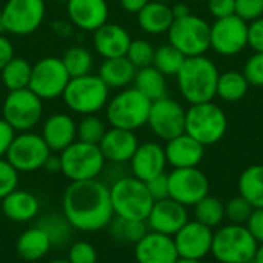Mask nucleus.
Masks as SVG:
<instances>
[{"label":"nucleus","instance_id":"47","mask_svg":"<svg viewBox=\"0 0 263 263\" xmlns=\"http://www.w3.org/2000/svg\"><path fill=\"white\" fill-rule=\"evenodd\" d=\"M206 6L214 20L236 14V0H206Z\"/></svg>","mask_w":263,"mask_h":263},{"label":"nucleus","instance_id":"52","mask_svg":"<svg viewBox=\"0 0 263 263\" xmlns=\"http://www.w3.org/2000/svg\"><path fill=\"white\" fill-rule=\"evenodd\" d=\"M149 0H119L120 6L123 8V11L129 12V14H139L140 9L148 3Z\"/></svg>","mask_w":263,"mask_h":263},{"label":"nucleus","instance_id":"57","mask_svg":"<svg viewBox=\"0 0 263 263\" xmlns=\"http://www.w3.org/2000/svg\"><path fill=\"white\" fill-rule=\"evenodd\" d=\"M176 263H203L202 260H196V259H183V257H179Z\"/></svg>","mask_w":263,"mask_h":263},{"label":"nucleus","instance_id":"36","mask_svg":"<svg viewBox=\"0 0 263 263\" xmlns=\"http://www.w3.org/2000/svg\"><path fill=\"white\" fill-rule=\"evenodd\" d=\"M69 77H80L91 74L94 68V55L92 52L82 45H74L65 51V54L60 57Z\"/></svg>","mask_w":263,"mask_h":263},{"label":"nucleus","instance_id":"19","mask_svg":"<svg viewBox=\"0 0 263 263\" xmlns=\"http://www.w3.org/2000/svg\"><path fill=\"white\" fill-rule=\"evenodd\" d=\"M166 154L165 148L159 142L139 143L134 156L129 160L131 176L142 182H148L163 173H166Z\"/></svg>","mask_w":263,"mask_h":263},{"label":"nucleus","instance_id":"35","mask_svg":"<svg viewBox=\"0 0 263 263\" xmlns=\"http://www.w3.org/2000/svg\"><path fill=\"white\" fill-rule=\"evenodd\" d=\"M193 208L194 220L203 223L211 230H216L225 223V202H222L219 197L208 194Z\"/></svg>","mask_w":263,"mask_h":263},{"label":"nucleus","instance_id":"14","mask_svg":"<svg viewBox=\"0 0 263 263\" xmlns=\"http://www.w3.org/2000/svg\"><path fill=\"white\" fill-rule=\"evenodd\" d=\"M210 46L222 57H234L248 46V22L239 15L216 18L210 26Z\"/></svg>","mask_w":263,"mask_h":263},{"label":"nucleus","instance_id":"5","mask_svg":"<svg viewBox=\"0 0 263 263\" xmlns=\"http://www.w3.org/2000/svg\"><path fill=\"white\" fill-rule=\"evenodd\" d=\"M185 133L205 148L216 145L228 133V116L214 100L190 105L185 116Z\"/></svg>","mask_w":263,"mask_h":263},{"label":"nucleus","instance_id":"23","mask_svg":"<svg viewBox=\"0 0 263 263\" xmlns=\"http://www.w3.org/2000/svg\"><path fill=\"white\" fill-rule=\"evenodd\" d=\"M40 136L51 153L59 154L77 140V123L66 112H55L45 119Z\"/></svg>","mask_w":263,"mask_h":263},{"label":"nucleus","instance_id":"63","mask_svg":"<svg viewBox=\"0 0 263 263\" xmlns=\"http://www.w3.org/2000/svg\"><path fill=\"white\" fill-rule=\"evenodd\" d=\"M216 263H225V262H216Z\"/></svg>","mask_w":263,"mask_h":263},{"label":"nucleus","instance_id":"11","mask_svg":"<svg viewBox=\"0 0 263 263\" xmlns=\"http://www.w3.org/2000/svg\"><path fill=\"white\" fill-rule=\"evenodd\" d=\"M46 15L45 0H6L0 11L2 28L12 35L35 32Z\"/></svg>","mask_w":263,"mask_h":263},{"label":"nucleus","instance_id":"13","mask_svg":"<svg viewBox=\"0 0 263 263\" xmlns=\"http://www.w3.org/2000/svg\"><path fill=\"white\" fill-rule=\"evenodd\" d=\"M69 80L62 59L48 55L32 65L28 88L42 100H54L62 97Z\"/></svg>","mask_w":263,"mask_h":263},{"label":"nucleus","instance_id":"17","mask_svg":"<svg viewBox=\"0 0 263 263\" xmlns=\"http://www.w3.org/2000/svg\"><path fill=\"white\" fill-rule=\"evenodd\" d=\"M214 230L197 220H188L176 236H173L179 257L203 260L211 254Z\"/></svg>","mask_w":263,"mask_h":263},{"label":"nucleus","instance_id":"25","mask_svg":"<svg viewBox=\"0 0 263 263\" xmlns=\"http://www.w3.org/2000/svg\"><path fill=\"white\" fill-rule=\"evenodd\" d=\"M163 148L166 154V162L173 170L196 168L202 163L205 157V146L186 133L168 140Z\"/></svg>","mask_w":263,"mask_h":263},{"label":"nucleus","instance_id":"10","mask_svg":"<svg viewBox=\"0 0 263 263\" xmlns=\"http://www.w3.org/2000/svg\"><path fill=\"white\" fill-rule=\"evenodd\" d=\"M43 100L29 88L8 91L2 105V119L15 131H32L42 120Z\"/></svg>","mask_w":263,"mask_h":263},{"label":"nucleus","instance_id":"6","mask_svg":"<svg viewBox=\"0 0 263 263\" xmlns=\"http://www.w3.org/2000/svg\"><path fill=\"white\" fill-rule=\"evenodd\" d=\"M259 243L245 225L223 223L214 230L211 254L216 262L251 263Z\"/></svg>","mask_w":263,"mask_h":263},{"label":"nucleus","instance_id":"55","mask_svg":"<svg viewBox=\"0 0 263 263\" xmlns=\"http://www.w3.org/2000/svg\"><path fill=\"white\" fill-rule=\"evenodd\" d=\"M171 8H173L174 18H180V17H185V15L191 14L190 6H188L186 3H182V2H179V3H176V5H173Z\"/></svg>","mask_w":263,"mask_h":263},{"label":"nucleus","instance_id":"28","mask_svg":"<svg viewBox=\"0 0 263 263\" xmlns=\"http://www.w3.org/2000/svg\"><path fill=\"white\" fill-rule=\"evenodd\" d=\"M136 72L137 68L126 59V55H123L116 59H103L97 76L109 89L120 91L133 85Z\"/></svg>","mask_w":263,"mask_h":263},{"label":"nucleus","instance_id":"2","mask_svg":"<svg viewBox=\"0 0 263 263\" xmlns=\"http://www.w3.org/2000/svg\"><path fill=\"white\" fill-rule=\"evenodd\" d=\"M219 74V68L210 57H186L176 76L180 96L190 105L214 100Z\"/></svg>","mask_w":263,"mask_h":263},{"label":"nucleus","instance_id":"50","mask_svg":"<svg viewBox=\"0 0 263 263\" xmlns=\"http://www.w3.org/2000/svg\"><path fill=\"white\" fill-rule=\"evenodd\" d=\"M15 134L17 133L0 117V159H5Z\"/></svg>","mask_w":263,"mask_h":263},{"label":"nucleus","instance_id":"27","mask_svg":"<svg viewBox=\"0 0 263 263\" xmlns=\"http://www.w3.org/2000/svg\"><path fill=\"white\" fill-rule=\"evenodd\" d=\"M174 22L173 8L170 3L149 0L137 14L139 28L151 35L166 34Z\"/></svg>","mask_w":263,"mask_h":263},{"label":"nucleus","instance_id":"26","mask_svg":"<svg viewBox=\"0 0 263 263\" xmlns=\"http://www.w3.org/2000/svg\"><path fill=\"white\" fill-rule=\"evenodd\" d=\"M2 211L5 217L15 223L31 222L40 214V202L39 199L25 190H14L5 199L0 200Z\"/></svg>","mask_w":263,"mask_h":263},{"label":"nucleus","instance_id":"32","mask_svg":"<svg viewBox=\"0 0 263 263\" xmlns=\"http://www.w3.org/2000/svg\"><path fill=\"white\" fill-rule=\"evenodd\" d=\"M237 190L253 208H263V165L256 163L245 168L237 182Z\"/></svg>","mask_w":263,"mask_h":263},{"label":"nucleus","instance_id":"62","mask_svg":"<svg viewBox=\"0 0 263 263\" xmlns=\"http://www.w3.org/2000/svg\"><path fill=\"white\" fill-rule=\"evenodd\" d=\"M57 2H65V3H66V2H68V0H57Z\"/></svg>","mask_w":263,"mask_h":263},{"label":"nucleus","instance_id":"60","mask_svg":"<svg viewBox=\"0 0 263 263\" xmlns=\"http://www.w3.org/2000/svg\"><path fill=\"white\" fill-rule=\"evenodd\" d=\"M3 31V28H2V20H0V32Z\"/></svg>","mask_w":263,"mask_h":263},{"label":"nucleus","instance_id":"53","mask_svg":"<svg viewBox=\"0 0 263 263\" xmlns=\"http://www.w3.org/2000/svg\"><path fill=\"white\" fill-rule=\"evenodd\" d=\"M52 29H54V32L57 34V35H60V37H68V35H71V32H72V29H74V25L71 23V22H54V25H52Z\"/></svg>","mask_w":263,"mask_h":263},{"label":"nucleus","instance_id":"20","mask_svg":"<svg viewBox=\"0 0 263 263\" xmlns=\"http://www.w3.org/2000/svg\"><path fill=\"white\" fill-rule=\"evenodd\" d=\"M66 14L74 28L94 32L109 18V6L106 0H68Z\"/></svg>","mask_w":263,"mask_h":263},{"label":"nucleus","instance_id":"51","mask_svg":"<svg viewBox=\"0 0 263 263\" xmlns=\"http://www.w3.org/2000/svg\"><path fill=\"white\" fill-rule=\"evenodd\" d=\"M14 55H15V54H14V45H12V42H11L8 37H5V35L0 34V69H2Z\"/></svg>","mask_w":263,"mask_h":263},{"label":"nucleus","instance_id":"61","mask_svg":"<svg viewBox=\"0 0 263 263\" xmlns=\"http://www.w3.org/2000/svg\"><path fill=\"white\" fill-rule=\"evenodd\" d=\"M193 2H206V0H193Z\"/></svg>","mask_w":263,"mask_h":263},{"label":"nucleus","instance_id":"9","mask_svg":"<svg viewBox=\"0 0 263 263\" xmlns=\"http://www.w3.org/2000/svg\"><path fill=\"white\" fill-rule=\"evenodd\" d=\"M210 26L203 17L196 14H188L180 18H174L171 28L168 29V43L179 49L185 57L205 55L210 46Z\"/></svg>","mask_w":263,"mask_h":263},{"label":"nucleus","instance_id":"15","mask_svg":"<svg viewBox=\"0 0 263 263\" xmlns=\"http://www.w3.org/2000/svg\"><path fill=\"white\" fill-rule=\"evenodd\" d=\"M170 197L186 208H193L210 194V180L199 168H177L168 173Z\"/></svg>","mask_w":263,"mask_h":263},{"label":"nucleus","instance_id":"29","mask_svg":"<svg viewBox=\"0 0 263 263\" xmlns=\"http://www.w3.org/2000/svg\"><path fill=\"white\" fill-rule=\"evenodd\" d=\"M51 248H52V243H51L49 237L39 227L25 230L18 236L17 243H15L17 254L25 262L42 260L49 253Z\"/></svg>","mask_w":263,"mask_h":263},{"label":"nucleus","instance_id":"54","mask_svg":"<svg viewBox=\"0 0 263 263\" xmlns=\"http://www.w3.org/2000/svg\"><path fill=\"white\" fill-rule=\"evenodd\" d=\"M60 168H62V165H60L59 154H51L43 166V170H46L48 173H60Z\"/></svg>","mask_w":263,"mask_h":263},{"label":"nucleus","instance_id":"34","mask_svg":"<svg viewBox=\"0 0 263 263\" xmlns=\"http://www.w3.org/2000/svg\"><path fill=\"white\" fill-rule=\"evenodd\" d=\"M35 227H39L42 231H45V234L49 237L52 247H60V245L68 243L71 240V236L74 231V228L66 220V217L63 214H57V213L40 216L37 219Z\"/></svg>","mask_w":263,"mask_h":263},{"label":"nucleus","instance_id":"48","mask_svg":"<svg viewBox=\"0 0 263 263\" xmlns=\"http://www.w3.org/2000/svg\"><path fill=\"white\" fill-rule=\"evenodd\" d=\"M248 46L254 52H263V17L248 23Z\"/></svg>","mask_w":263,"mask_h":263},{"label":"nucleus","instance_id":"44","mask_svg":"<svg viewBox=\"0 0 263 263\" xmlns=\"http://www.w3.org/2000/svg\"><path fill=\"white\" fill-rule=\"evenodd\" d=\"M18 186V173L6 160L0 159V200Z\"/></svg>","mask_w":263,"mask_h":263},{"label":"nucleus","instance_id":"56","mask_svg":"<svg viewBox=\"0 0 263 263\" xmlns=\"http://www.w3.org/2000/svg\"><path fill=\"white\" fill-rule=\"evenodd\" d=\"M251 263H263V243L257 247V251H256V256L253 259Z\"/></svg>","mask_w":263,"mask_h":263},{"label":"nucleus","instance_id":"40","mask_svg":"<svg viewBox=\"0 0 263 263\" xmlns=\"http://www.w3.org/2000/svg\"><path fill=\"white\" fill-rule=\"evenodd\" d=\"M154 51L156 48L145 39H136L131 40L129 48L126 51V59L137 68H146L153 65L154 60Z\"/></svg>","mask_w":263,"mask_h":263},{"label":"nucleus","instance_id":"46","mask_svg":"<svg viewBox=\"0 0 263 263\" xmlns=\"http://www.w3.org/2000/svg\"><path fill=\"white\" fill-rule=\"evenodd\" d=\"M145 183H146V188H148V191H149L154 202L170 197L168 174L166 173H163V174H160V176H157V177H154V179H151V180H148Z\"/></svg>","mask_w":263,"mask_h":263},{"label":"nucleus","instance_id":"37","mask_svg":"<svg viewBox=\"0 0 263 263\" xmlns=\"http://www.w3.org/2000/svg\"><path fill=\"white\" fill-rule=\"evenodd\" d=\"M108 228L114 240L128 245H136L148 233L146 222L122 219V217H114Z\"/></svg>","mask_w":263,"mask_h":263},{"label":"nucleus","instance_id":"49","mask_svg":"<svg viewBox=\"0 0 263 263\" xmlns=\"http://www.w3.org/2000/svg\"><path fill=\"white\" fill-rule=\"evenodd\" d=\"M247 230L256 239L259 245L263 243V208H254L248 222L245 223Z\"/></svg>","mask_w":263,"mask_h":263},{"label":"nucleus","instance_id":"31","mask_svg":"<svg viewBox=\"0 0 263 263\" xmlns=\"http://www.w3.org/2000/svg\"><path fill=\"white\" fill-rule=\"evenodd\" d=\"M133 85L137 91H140L151 102L166 97V92H168L166 77L153 65L137 69Z\"/></svg>","mask_w":263,"mask_h":263},{"label":"nucleus","instance_id":"33","mask_svg":"<svg viewBox=\"0 0 263 263\" xmlns=\"http://www.w3.org/2000/svg\"><path fill=\"white\" fill-rule=\"evenodd\" d=\"M32 65L23 57H12L2 69L0 79L8 91H17L29 86Z\"/></svg>","mask_w":263,"mask_h":263},{"label":"nucleus","instance_id":"38","mask_svg":"<svg viewBox=\"0 0 263 263\" xmlns=\"http://www.w3.org/2000/svg\"><path fill=\"white\" fill-rule=\"evenodd\" d=\"M186 57L179 49H176L171 43H165L156 48L153 66L159 69L165 77H176Z\"/></svg>","mask_w":263,"mask_h":263},{"label":"nucleus","instance_id":"3","mask_svg":"<svg viewBox=\"0 0 263 263\" xmlns=\"http://www.w3.org/2000/svg\"><path fill=\"white\" fill-rule=\"evenodd\" d=\"M109 197L114 217L146 220L154 200L146 188V183L134 176H119L109 185Z\"/></svg>","mask_w":263,"mask_h":263},{"label":"nucleus","instance_id":"18","mask_svg":"<svg viewBox=\"0 0 263 263\" xmlns=\"http://www.w3.org/2000/svg\"><path fill=\"white\" fill-rule=\"evenodd\" d=\"M188 220H190L188 208L173 200L171 197H166L163 200L154 202L145 222L149 231L173 237Z\"/></svg>","mask_w":263,"mask_h":263},{"label":"nucleus","instance_id":"30","mask_svg":"<svg viewBox=\"0 0 263 263\" xmlns=\"http://www.w3.org/2000/svg\"><path fill=\"white\" fill-rule=\"evenodd\" d=\"M248 89L250 83L243 72L237 69H228L219 74L216 97L227 103H236L248 94Z\"/></svg>","mask_w":263,"mask_h":263},{"label":"nucleus","instance_id":"21","mask_svg":"<svg viewBox=\"0 0 263 263\" xmlns=\"http://www.w3.org/2000/svg\"><path fill=\"white\" fill-rule=\"evenodd\" d=\"M134 257L137 263H176L179 253L171 236L148 230L134 245Z\"/></svg>","mask_w":263,"mask_h":263},{"label":"nucleus","instance_id":"39","mask_svg":"<svg viewBox=\"0 0 263 263\" xmlns=\"http://www.w3.org/2000/svg\"><path fill=\"white\" fill-rule=\"evenodd\" d=\"M106 133V125L103 119H100L97 114L82 116V120L77 123V140L99 145L102 137Z\"/></svg>","mask_w":263,"mask_h":263},{"label":"nucleus","instance_id":"41","mask_svg":"<svg viewBox=\"0 0 263 263\" xmlns=\"http://www.w3.org/2000/svg\"><path fill=\"white\" fill-rule=\"evenodd\" d=\"M251 203L240 194L225 202V220L234 225H245L253 213Z\"/></svg>","mask_w":263,"mask_h":263},{"label":"nucleus","instance_id":"24","mask_svg":"<svg viewBox=\"0 0 263 263\" xmlns=\"http://www.w3.org/2000/svg\"><path fill=\"white\" fill-rule=\"evenodd\" d=\"M131 40V34L119 23L108 22L92 32V48L102 59L126 55Z\"/></svg>","mask_w":263,"mask_h":263},{"label":"nucleus","instance_id":"7","mask_svg":"<svg viewBox=\"0 0 263 263\" xmlns=\"http://www.w3.org/2000/svg\"><path fill=\"white\" fill-rule=\"evenodd\" d=\"M109 92L111 89L97 74H86L72 77L68 82L62 99L72 112L89 116L105 109L109 100Z\"/></svg>","mask_w":263,"mask_h":263},{"label":"nucleus","instance_id":"1","mask_svg":"<svg viewBox=\"0 0 263 263\" xmlns=\"http://www.w3.org/2000/svg\"><path fill=\"white\" fill-rule=\"evenodd\" d=\"M62 214L74 231L97 233L108 228L114 219L109 185L100 179L69 182L62 196Z\"/></svg>","mask_w":263,"mask_h":263},{"label":"nucleus","instance_id":"16","mask_svg":"<svg viewBox=\"0 0 263 263\" xmlns=\"http://www.w3.org/2000/svg\"><path fill=\"white\" fill-rule=\"evenodd\" d=\"M186 109L176 99L163 97L151 103L148 126L153 134L160 140H171L185 133Z\"/></svg>","mask_w":263,"mask_h":263},{"label":"nucleus","instance_id":"45","mask_svg":"<svg viewBox=\"0 0 263 263\" xmlns=\"http://www.w3.org/2000/svg\"><path fill=\"white\" fill-rule=\"evenodd\" d=\"M236 15L251 23L263 17V0H236Z\"/></svg>","mask_w":263,"mask_h":263},{"label":"nucleus","instance_id":"8","mask_svg":"<svg viewBox=\"0 0 263 263\" xmlns=\"http://www.w3.org/2000/svg\"><path fill=\"white\" fill-rule=\"evenodd\" d=\"M60 173L69 182H85L99 179L105 170L106 160L99 145L76 140L66 149L59 153Z\"/></svg>","mask_w":263,"mask_h":263},{"label":"nucleus","instance_id":"4","mask_svg":"<svg viewBox=\"0 0 263 263\" xmlns=\"http://www.w3.org/2000/svg\"><path fill=\"white\" fill-rule=\"evenodd\" d=\"M151 103L153 102L134 86L120 89L116 96L109 97L105 106L106 122L112 128L136 133L148 123Z\"/></svg>","mask_w":263,"mask_h":263},{"label":"nucleus","instance_id":"43","mask_svg":"<svg viewBox=\"0 0 263 263\" xmlns=\"http://www.w3.org/2000/svg\"><path fill=\"white\" fill-rule=\"evenodd\" d=\"M242 72L247 77L250 86L263 88V52H253L247 59Z\"/></svg>","mask_w":263,"mask_h":263},{"label":"nucleus","instance_id":"12","mask_svg":"<svg viewBox=\"0 0 263 263\" xmlns=\"http://www.w3.org/2000/svg\"><path fill=\"white\" fill-rule=\"evenodd\" d=\"M51 149L43 137L37 133H17L5 159L20 173H34L43 170L45 162L51 156Z\"/></svg>","mask_w":263,"mask_h":263},{"label":"nucleus","instance_id":"22","mask_svg":"<svg viewBox=\"0 0 263 263\" xmlns=\"http://www.w3.org/2000/svg\"><path fill=\"white\" fill-rule=\"evenodd\" d=\"M139 143L140 142L134 131L111 126L102 137L99 148L106 162L112 165H125L129 163Z\"/></svg>","mask_w":263,"mask_h":263},{"label":"nucleus","instance_id":"59","mask_svg":"<svg viewBox=\"0 0 263 263\" xmlns=\"http://www.w3.org/2000/svg\"><path fill=\"white\" fill-rule=\"evenodd\" d=\"M156 2H162V3H171L173 0H156Z\"/></svg>","mask_w":263,"mask_h":263},{"label":"nucleus","instance_id":"42","mask_svg":"<svg viewBox=\"0 0 263 263\" xmlns=\"http://www.w3.org/2000/svg\"><path fill=\"white\" fill-rule=\"evenodd\" d=\"M66 259L69 263H97L99 256L94 245L86 240H77L71 243Z\"/></svg>","mask_w":263,"mask_h":263},{"label":"nucleus","instance_id":"58","mask_svg":"<svg viewBox=\"0 0 263 263\" xmlns=\"http://www.w3.org/2000/svg\"><path fill=\"white\" fill-rule=\"evenodd\" d=\"M49 263H69L68 259H55V260H51Z\"/></svg>","mask_w":263,"mask_h":263}]
</instances>
